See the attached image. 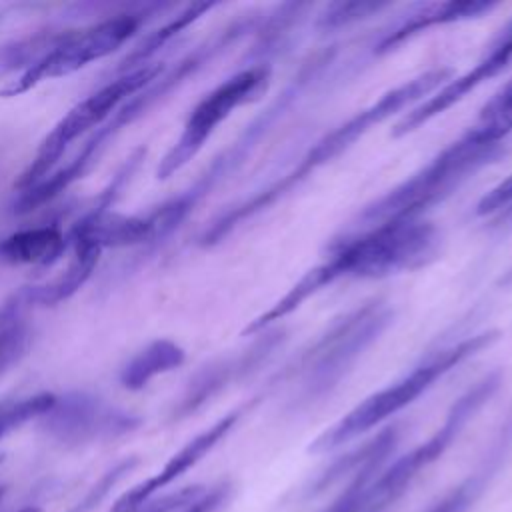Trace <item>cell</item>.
<instances>
[{
    "mask_svg": "<svg viewBox=\"0 0 512 512\" xmlns=\"http://www.w3.org/2000/svg\"><path fill=\"white\" fill-rule=\"evenodd\" d=\"M442 232L436 224L418 218L386 222L364 230L342 232L326 246L322 260L306 270L284 296L252 318L242 336H254L296 312L318 292L348 280L384 278L428 266L440 254Z\"/></svg>",
    "mask_w": 512,
    "mask_h": 512,
    "instance_id": "obj_1",
    "label": "cell"
},
{
    "mask_svg": "<svg viewBox=\"0 0 512 512\" xmlns=\"http://www.w3.org/2000/svg\"><path fill=\"white\" fill-rule=\"evenodd\" d=\"M454 76L452 66H434L428 68L410 80L386 90L368 106L356 110L352 116L324 132L316 138L294 162L292 168L282 172L278 178L270 180L266 186L254 190V194L244 200L230 204L218 216H214L206 228L198 236V246L210 248L228 238L238 226L266 212L278 200L286 198L292 190L300 188L310 176H314L320 168L336 160L340 154L350 150L364 134L382 124L384 120L400 114L402 110H410L432 92H436L442 84H446Z\"/></svg>",
    "mask_w": 512,
    "mask_h": 512,
    "instance_id": "obj_2",
    "label": "cell"
},
{
    "mask_svg": "<svg viewBox=\"0 0 512 512\" xmlns=\"http://www.w3.org/2000/svg\"><path fill=\"white\" fill-rule=\"evenodd\" d=\"M338 58V44H330L316 52H310L300 62L296 72L288 78V82L276 92V96L262 110L256 112V116L240 130V134L232 142H228L226 148H222L210 160V164L186 190L146 214L152 228V242H162L172 232H176L180 224L212 190H216L226 178L236 174L244 166V162L258 150L264 138L274 130V126L280 124V120H284L288 112L306 98V94L326 84V80L338 66Z\"/></svg>",
    "mask_w": 512,
    "mask_h": 512,
    "instance_id": "obj_3",
    "label": "cell"
},
{
    "mask_svg": "<svg viewBox=\"0 0 512 512\" xmlns=\"http://www.w3.org/2000/svg\"><path fill=\"white\" fill-rule=\"evenodd\" d=\"M392 318L394 310L384 298H372L342 312L272 376L270 388L284 390L286 406L296 412L326 400L384 334Z\"/></svg>",
    "mask_w": 512,
    "mask_h": 512,
    "instance_id": "obj_4",
    "label": "cell"
},
{
    "mask_svg": "<svg viewBox=\"0 0 512 512\" xmlns=\"http://www.w3.org/2000/svg\"><path fill=\"white\" fill-rule=\"evenodd\" d=\"M508 150V138L474 120L458 138L420 166L406 180L364 204L346 232L402 220H418L452 196L468 178L498 162Z\"/></svg>",
    "mask_w": 512,
    "mask_h": 512,
    "instance_id": "obj_5",
    "label": "cell"
},
{
    "mask_svg": "<svg viewBox=\"0 0 512 512\" xmlns=\"http://www.w3.org/2000/svg\"><path fill=\"white\" fill-rule=\"evenodd\" d=\"M260 20H262V10L246 12V14L238 16L236 20L228 22L222 30H218V34L206 38L202 44H198L194 50H190L186 56H182L172 68L164 70L152 84H148L138 94L128 98V102H124L120 106V110L102 128H98L96 134H92L88 138L84 148L64 168L46 176L36 186L20 192V196L12 204V212L28 214V212L40 208L42 204L50 202L52 198H56L60 192H64L76 180H80L94 166L106 140H110L116 132L130 126L132 122H136L142 114H146L154 104H158L172 90H176L180 84H184L190 76H194L198 70H202L208 62H212L214 58L224 54L228 48H232L242 38L254 34L260 26Z\"/></svg>",
    "mask_w": 512,
    "mask_h": 512,
    "instance_id": "obj_6",
    "label": "cell"
},
{
    "mask_svg": "<svg viewBox=\"0 0 512 512\" xmlns=\"http://www.w3.org/2000/svg\"><path fill=\"white\" fill-rule=\"evenodd\" d=\"M502 382L504 372L500 368L484 374L452 402L442 424L426 440L382 468L366 470L352 478L320 512H388L418 476L448 452L468 422L496 396Z\"/></svg>",
    "mask_w": 512,
    "mask_h": 512,
    "instance_id": "obj_7",
    "label": "cell"
},
{
    "mask_svg": "<svg viewBox=\"0 0 512 512\" xmlns=\"http://www.w3.org/2000/svg\"><path fill=\"white\" fill-rule=\"evenodd\" d=\"M500 338L498 330H482L476 334H468L452 344L440 346L428 352L418 364H414L406 374L380 388L378 392L366 396L360 404H356L350 412H346L338 422L318 434L308 452L324 454L336 450L350 440L378 428L388 418L396 416L410 404H414L422 394L434 388L444 376L456 370L460 364L490 348Z\"/></svg>",
    "mask_w": 512,
    "mask_h": 512,
    "instance_id": "obj_8",
    "label": "cell"
},
{
    "mask_svg": "<svg viewBox=\"0 0 512 512\" xmlns=\"http://www.w3.org/2000/svg\"><path fill=\"white\" fill-rule=\"evenodd\" d=\"M164 64H146L142 68H136L132 72H126L124 76L108 82L76 106L68 110L66 116H62L56 126L48 132V136L38 146L36 156L26 166V170L16 178L14 186L24 192L38 182H42L46 176H50V170L56 166L64 150L72 140L88 132L90 128H96L98 124L108 118V114L124 100L138 94L142 88L152 84L162 72Z\"/></svg>",
    "mask_w": 512,
    "mask_h": 512,
    "instance_id": "obj_9",
    "label": "cell"
},
{
    "mask_svg": "<svg viewBox=\"0 0 512 512\" xmlns=\"http://www.w3.org/2000/svg\"><path fill=\"white\" fill-rule=\"evenodd\" d=\"M272 64L252 62L214 86L190 112L172 148L156 168L158 180H168L182 170L214 134V130L240 106L256 100L270 84Z\"/></svg>",
    "mask_w": 512,
    "mask_h": 512,
    "instance_id": "obj_10",
    "label": "cell"
},
{
    "mask_svg": "<svg viewBox=\"0 0 512 512\" xmlns=\"http://www.w3.org/2000/svg\"><path fill=\"white\" fill-rule=\"evenodd\" d=\"M144 16H146V10L136 14L126 12L86 28L64 30V36L56 44V48H52L46 56H42L30 68L20 72L14 80L6 82L0 88V96L4 98L20 96L44 80L68 76L84 68L86 64L112 54L140 28V24L144 22Z\"/></svg>",
    "mask_w": 512,
    "mask_h": 512,
    "instance_id": "obj_11",
    "label": "cell"
},
{
    "mask_svg": "<svg viewBox=\"0 0 512 512\" xmlns=\"http://www.w3.org/2000/svg\"><path fill=\"white\" fill-rule=\"evenodd\" d=\"M288 332L282 326H270L252 336V342L238 350L234 356L218 358L202 366L184 388L178 404L174 406L172 416L176 420L186 418L208 404L214 396L224 392L228 386H234L252 374H256L266 362L284 346Z\"/></svg>",
    "mask_w": 512,
    "mask_h": 512,
    "instance_id": "obj_12",
    "label": "cell"
},
{
    "mask_svg": "<svg viewBox=\"0 0 512 512\" xmlns=\"http://www.w3.org/2000/svg\"><path fill=\"white\" fill-rule=\"evenodd\" d=\"M140 424L142 420L136 414L110 406L86 392L56 396L54 406L42 416L44 432L66 446L112 440L136 430Z\"/></svg>",
    "mask_w": 512,
    "mask_h": 512,
    "instance_id": "obj_13",
    "label": "cell"
},
{
    "mask_svg": "<svg viewBox=\"0 0 512 512\" xmlns=\"http://www.w3.org/2000/svg\"><path fill=\"white\" fill-rule=\"evenodd\" d=\"M512 64V18L496 32L488 48L482 52V56L472 64L470 70L452 76L446 84H442L436 92H432L428 98L406 110L398 122L392 126L390 136L402 138L410 132L418 130L432 118L444 114L448 108H452L456 102H460L466 94H470L480 84L492 80L500 72H504Z\"/></svg>",
    "mask_w": 512,
    "mask_h": 512,
    "instance_id": "obj_14",
    "label": "cell"
},
{
    "mask_svg": "<svg viewBox=\"0 0 512 512\" xmlns=\"http://www.w3.org/2000/svg\"><path fill=\"white\" fill-rule=\"evenodd\" d=\"M258 400H260V396L250 398V402L230 410L228 414L218 418L214 424H210L206 430H202L192 440H188L176 454L170 456V460L156 474H152L150 478L142 480L140 484H136L128 492H124L112 504L110 512H130V510L138 508L142 502L158 496L160 490H164L166 486L176 482L190 468H194L204 456H208L212 452V448H216L238 426V422L258 404Z\"/></svg>",
    "mask_w": 512,
    "mask_h": 512,
    "instance_id": "obj_15",
    "label": "cell"
},
{
    "mask_svg": "<svg viewBox=\"0 0 512 512\" xmlns=\"http://www.w3.org/2000/svg\"><path fill=\"white\" fill-rule=\"evenodd\" d=\"M498 8V2L488 0H442V2H416L408 6L406 14L394 22L386 32L378 36L372 44V56H384L394 48L402 46L406 40L444 24L464 22L470 18H480L486 12Z\"/></svg>",
    "mask_w": 512,
    "mask_h": 512,
    "instance_id": "obj_16",
    "label": "cell"
},
{
    "mask_svg": "<svg viewBox=\"0 0 512 512\" xmlns=\"http://www.w3.org/2000/svg\"><path fill=\"white\" fill-rule=\"evenodd\" d=\"M400 440H402L400 424L384 426L376 436L366 440L362 446H356L354 450L338 456L322 472H318L308 484H304L298 494V500L302 502L312 500L324 494L326 490H330L334 484H340L344 478H348L350 482L352 478H356L366 470L382 468L388 462L390 454H394V450L398 448Z\"/></svg>",
    "mask_w": 512,
    "mask_h": 512,
    "instance_id": "obj_17",
    "label": "cell"
},
{
    "mask_svg": "<svg viewBox=\"0 0 512 512\" xmlns=\"http://www.w3.org/2000/svg\"><path fill=\"white\" fill-rule=\"evenodd\" d=\"M512 454V408L496 430L476 468L432 502L424 512H470Z\"/></svg>",
    "mask_w": 512,
    "mask_h": 512,
    "instance_id": "obj_18",
    "label": "cell"
},
{
    "mask_svg": "<svg viewBox=\"0 0 512 512\" xmlns=\"http://www.w3.org/2000/svg\"><path fill=\"white\" fill-rule=\"evenodd\" d=\"M74 256L66 270L40 286H28L18 294L20 304H40V306H56L70 296H74L86 280L92 276L102 250L88 244H74Z\"/></svg>",
    "mask_w": 512,
    "mask_h": 512,
    "instance_id": "obj_19",
    "label": "cell"
},
{
    "mask_svg": "<svg viewBox=\"0 0 512 512\" xmlns=\"http://www.w3.org/2000/svg\"><path fill=\"white\" fill-rule=\"evenodd\" d=\"M66 246V236L58 226L28 228L0 240V262L50 266L60 258Z\"/></svg>",
    "mask_w": 512,
    "mask_h": 512,
    "instance_id": "obj_20",
    "label": "cell"
},
{
    "mask_svg": "<svg viewBox=\"0 0 512 512\" xmlns=\"http://www.w3.org/2000/svg\"><path fill=\"white\" fill-rule=\"evenodd\" d=\"M218 2H194L188 4L184 10H180L172 20L162 24L160 28L152 30L148 36H144L116 66L118 72H132L136 68L146 66V60L152 58L162 46H166L172 38H176L182 30H186L190 24L200 20L206 12L214 10Z\"/></svg>",
    "mask_w": 512,
    "mask_h": 512,
    "instance_id": "obj_21",
    "label": "cell"
},
{
    "mask_svg": "<svg viewBox=\"0 0 512 512\" xmlns=\"http://www.w3.org/2000/svg\"><path fill=\"white\" fill-rule=\"evenodd\" d=\"M184 360L186 354L176 342L154 340L122 368L120 384L128 390H142L152 378L178 368Z\"/></svg>",
    "mask_w": 512,
    "mask_h": 512,
    "instance_id": "obj_22",
    "label": "cell"
},
{
    "mask_svg": "<svg viewBox=\"0 0 512 512\" xmlns=\"http://www.w3.org/2000/svg\"><path fill=\"white\" fill-rule=\"evenodd\" d=\"M64 30H44L0 46V74L26 70L62 40Z\"/></svg>",
    "mask_w": 512,
    "mask_h": 512,
    "instance_id": "obj_23",
    "label": "cell"
},
{
    "mask_svg": "<svg viewBox=\"0 0 512 512\" xmlns=\"http://www.w3.org/2000/svg\"><path fill=\"white\" fill-rule=\"evenodd\" d=\"M390 2H332L324 6V10L316 18V28L322 32H332V30H342L346 26H352L360 20H366L386 8H390Z\"/></svg>",
    "mask_w": 512,
    "mask_h": 512,
    "instance_id": "obj_24",
    "label": "cell"
},
{
    "mask_svg": "<svg viewBox=\"0 0 512 512\" xmlns=\"http://www.w3.org/2000/svg\"><path fill=\"white\" fill-rule=\"evenodd\" d=\"M56 402V396L50 392H40L20 400H8L0 404V438L20 428L28 420L42 418Z\"/></svg>",
    "mask_w": 512,
    "mask_h": 512,
    "instance_id": "obj_25",
    "label": "cell"
},
{
    "mask_svg": "<svg viewBox=\"0 0 512 512\" xmlns=\"http://www.w3.org/2000/svg\"><path fill=\"white\" fill-rule=\"evenodd\" d=\"M474 216L486 218L490 228H504L512 224V172L476 202Z\"/></svg>",
    "mask_w": 512,
    "mask_h": 512,
    "instance_id": "obj_26",
    "label": "cell"
},
{
    "mask_svg": "<svg viewBox=\"0 0 512 512\" xmlns=\"http://www.w3.org/2000/svg\"><path fill=\"white\" fill-rule=\"evenodd\" d=\"M476 122L488 126L496 134L510 138L512 134V78L504 82L478 110Z\"/></svg>",
    "mask_w": 512,
    "mask_h": 512,
    "instance_id": "obj_27",
    "label": "cell"
},
{
    "mask_svg": "<svg viewBox=\"0 0 512 512\" xmlns=\"http://www.w3.org/2000/svg\"><path fill=\"white\" fill-rule=\"evenodd\" d=\"M208 488V484H192V486H184L166 494H158L146 502H142L138 508L130 510V512H178L182 508H186L188 504H192L196 498H200L204 494V490Z\"/></svg>",
    "mask_w": 512,
    "mask_h": 512,
    "instance_id": "obj_28",
    "label": "cell"
},
{
    "mask_svg": "<svg viewBox=\"0 0 512 512\" xmlns=\"http://www.w3.org/2000/svg\"><path fill=\"white\" fill-rule=\"evenodd\" d=\"M28 340V330L20 322H12L0 330V374L24 356Z\"/></svg>",
    "mask_w": 512,
    "mask_h": 512,
    "instance_id": "obj_29",
    "label": "cell"
},
{
    "mask_svg": "<svg viewBox=\"0 0 512 512\" xmlns=\"http://www.w3.org/2000/svg\"><path fill=\"white\" fill-rule=\"evenodd\" d=\"M230 496H232L230 482L226 480L214 482V484H208V488L200 498H196L192 504H188L178 512H218L230 500Z\"/></svg>",
    "mask_w": 512,
    "mask_h": 512,
    "instance_id": "obj_30",
    "label": "cell"
},
{
    "mask_svg": "<svg viewBox=\"0 0 512 512\" xmlns=\"http://www.w3.org/2000/svg\"><path fill=\"white\" fill-rule=\"evenodd\" d=\"M498 288H512V268H508V270L498 278Z\"/></svg>",
    "mask_w": 512,
    "mask_h": 512,
    "instance_id": "obj_31",
    "label": "cell"
},
{
    "mask_svg": "<svg viewBox=\"0 0 512 512\" xmlns=\"http://www.w3.org/2000/svg\"><path fill=\"white\" fill-rule=\"evenodd\" d=\"M16 512H42V508H40V506H36V504H28V506L18 508Z\"/></svg>",
    "mask_w": 512,
    "mask_h": 512,
    "instance_id": "obj_32",
    "label": "cell"
},
{
    "mask_svg": "<svg viewBox=\"0 0 512 512\" xmlns=\"http://www.w3.org/2000/svg\"><path fill=\"white\" fill-rule=\"evenodd\" d=\"M6 490H8V486H4V484H0V504H2V500H4V496H6Z\"/></svg>",
    "mask_w": 512,
    "mask_h": 512,
    "instance_id": "obj_33",
    "label": "cell"
},
{
    "mask_svg": "<svg viewBox=\"0 0 512 512\" xmlns=\"http://www.w3.org/2000/svg\"><path fill=\"white\" fill-rule=\"evenodd\" d=\"M2 462H4V454H0V464H2Z\"/></svg>",
    "mask_w": 512,
    "mask_h": 512,
    "instance_id": "obj_34",
    "label": "cell"
}]
</instances>
